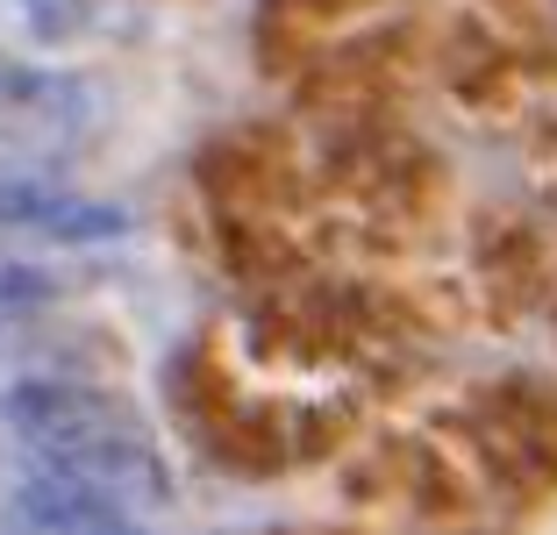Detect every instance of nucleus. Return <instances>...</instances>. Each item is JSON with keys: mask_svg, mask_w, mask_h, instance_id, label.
<instances>
[{"mask_svg": "<svg viewBox=\"0 0 557 535\" xmlns=\"http://www.w3.org/2000/svg\"><path fill=\"white\" fill-rule=\"evenodd\" d=\"M0 414L15 422V436L29 443L36 464L72 471V478H86L94 493L122 500L129 514L164 507L158 443H150V428L129 414V400L86 386V378H72V372H50V378H29V386L0 393Z\"/></svg>", "mask_w": 557, "mask_h": 535, "instance_id": "1", "label": "nucleus"}, {"mask_svg": "<svg viewBox=\"0 0 557 535\" xmlns=\"http://www.w3.org/2000/svg\"><path fill=\"white\" fill-rule=\"evenodd\" d=\"M100 122V100L72 72L44 65H0V150L15 158H65L72 144H86Z\"/></svg>", "mask_w": 557, "mask_h": 535, "instance_id": "2", "label": "nucleus"}, {"mask_svg": "<svg viewBox=\"0 0 557 535\" xmlns=\"http://www.w3.org/2000/svg\"><path fill=\"white\" fill-rule=\"evenodd\" d=\"M8 514H15L22 535H144L122 500L94 493L86 478H72V471L36 464V457H29V471H22L15 486H8Z\"/></svg>", "mask_w": 557, "mask_h": 535, "instance_id": "3", "label": "nucleus"}, {"mask_svg": "<svg viewBox=\"0 0 557 535\" xmlns=\"http://www.w3.org/2000/svg\"><path fill=\"white\" fill-rule=\"evenodd\" d=\"M72 186L50 172L44 158H15V150H0V228H29V236H50L58 214L72 208Z\"/></svg>", "mask_w": 557, "mask_h": 535, "instance_id": "4", "label": "nucleus"}, {"mask_svg": "<svg viewBox=\"0 0 557 535\" xmlns=\"http://www.w3.org/2000/svg\"><path fill=\"white\" fill-rule=\"evenodd\" d=\"M15 15L29 36H44V43H72V36L94 22V0H15Z\"/></svg>", "mask_w": 557, "mask_h": 535, "instance_id": "5", "label": "nucleus"}, {"mask_svg": "<svg viewBox=\"0 0 557 535\" xmlns=\"http://www.w3.org/2000/svg\"><path fill=\"white\" fill-rule=\"evenodd\" d=\"M50 278L44 272H22V264H0V308H29V300H44Z\"/></svg>", "mask_w": 557, "mask_h": 535, "instance_id": "6", "label": "nucleus"}]
</instances>
